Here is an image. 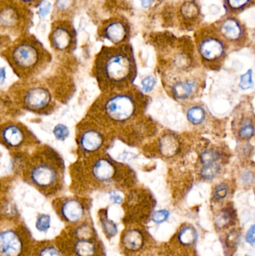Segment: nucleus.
<instances>
[{
    "label": "nucleus",
    "mask_w": 255,
    "mask_h": 256,
    "mask_svg": "<svg viewBox=\"0 0 255 256\" xmlns=\"http://www.w3.org/2000/svg\"><path fill=\"white\" fill-rule=\"evenodd\" d=\"M94 74L99 87L106 92H118L130 86L136 78V63L129 44L103 46L96 56Z\"/></svg>",
    "instance_id": "obj_1"
},
{
    "label": "nucleus",
    "mask_w": 255,
    "mask_h": 256,
    "mask_svg": "<svg viewBox=\"0 0 255 256\" xmlns=\"http://www.w3.org/2000/svg\"><path fill=\"white\" fill-rule=\"evenodd\" d=\"M1 54L12 70L21 78L37 74L52 60L43 44L29 33L15 38Z\"/></svg>",
    "instance_id": "obj_2"
},
{
    "label": "nucleus",
    "mask_w": 255,
    "mask_h": 256,
    "mask_svg": "<svg viewBox=\"0 0 255 256\" xmlns=\"http://www.w3.org/2000/svg\"><path fill=\"white\" fill-rule=\"evenodd\" d=\"M24 177L42 192H55L64 182V162L53 149L48 146L40 148L25 164Z\"/></svg>",
    "instance_id": "obj_3"
},
{
    "label": "nucleus",
    "mask_w": 255,
    "mask_h": 256,
    "mask_svg": "<svg viewBox=\"0 0 255 256\" xmlns=\"http://www.w3.org/2000/svg\"><path fill=\"white\" fill-rule=\"evenodd\" d=\"M196 50L202 63L210 68H220L229 48L214 24L200 26L195 32Z\"/></svg>",
    "instance_id": "obj_4"
},
{
    "label": "nucleus",
    "mask_w": 255,
    "mask_h": 256,
    "mask_svg": "<svg viewBox=\"0 0 255 256\" xmlns=\"http://www.w3.org/2000/svg\"><path fill=\"white\" fill-rule=\"evenodd\" d=\"M32 24L31 9L17 0H0V36L16 38L29 32Z\"/></svg>",
    "instance_id": "obj_5"
},
{
    "label": "nucleus",
    "mask_w": 255,
    "mask_h": 256,
    "mask_svg": "<svg viewBox=\"0 0 255 256\" xmlns=\"http://www.w3.org/2000/svg\"><path fill=\"white\" fill-rule=\"evenodd\" d=\"M138 104L133 94L120 92L112 93V96L103 100L100 105L97 104L96 110L100 111V116L94 117V120L112 124L127 122L136 116L139 110Z\"/></svg>",
    "instance_id": "obj_6"
},
{
    "label": "nucleus",
    "mask_w": 255,
    "mask_h": 256,
    "mask_svg": "<svg viewBox=\"0 0 255 256\" xmlns=\"http://www.w3.org/2000/svg\"><path fill=\"white\" fill-rule=\"evenodd\" d=\"M213 24L229 48L238 49L245 46L249 38L248 31L236 16L226 14Z\"/></svg>",
    "instance_id": "obj_7"
},
{
    "label": "nucleus",
    "mask_w": 255,
    "mask_h": 256,
    "mask_svg": "<svg viewBox=\"0 0 255 256\" xmlns=\"http://www.w3.org/2000/svg\"><path fill=\"white\" fill-rule=\"evenodd\" d=\"M49 40L55 52L68 54L76 48V31L70 20L52 21Z\"/></svg>",
    "instance_id": "obj_8"
},
{
    "label": "nucleus",
    "mask_w": 255,
    "mask_h": 256,
    "mask_svg": "<svg viewBox=\"0 0 255 256\" xmlns=\"http://www.w3.org/2000/svg\"><path fill=\"white\" fill-rule=\"evenodd\" d=\"M77 130L76 141L82 156H88L99 152L104 144L102 128H99L97 123L86 122L81 124Z\"/></svg>",
    "instance_id": "obj_9"
},
{
    "label": "nucleus",
    "mask_w": 255,
    "mask_h": 256,
    "mask_svg": "<svg viewBox=\"0 0 255 256\" xmlns=\"http://www.w3.org/2000/svg\"><path fill=\"white\" fill-rule=\"evenodd\" d=\"M52 99L49 88L43 86H31L22 93L21 105L26 110L43 114L49 110L52 104Z\"/></svg>",
    "instance_id": "obj_10"
},
{
    "label": "nucleus",
    "mask_w": 255,
    "mask_h": 256,
    "mask_svg": "<svg viewBox=\"0 0 255 256\" xmlns=\"http://www.w3.org/2000/svg\"><path fill=\"white\" fill-rule=\"evenodd\" d=\"M130 34V24L123 16L110 18L102 22L98 28L99 36L112 42L115 46L127 44Z\"/></svg>",
    "instance_id": "obj_11"
},
{
    "label": "nucleus",
    "mask_w": 255,
    "mask_h": 256,
    "mask_svg": "<svg viewBox=\"0 0 255 256\" xmlns=\"http://www.w3.org/2000/svg\"><path fill=\"white\" fill-rule=\"evenodd\" d=\"M33 142L31 132L22 124L7 122L0 126V143L8 149H20Z\"/></svg>",
    "instance_id": "obj_12"
},
{
    "label": "nucleus",
    "mask_w": 255,
    "mask_h": 256,
    "mask_svg": "<svg viewBox=\"0 0 255 256\" xmlns=\"http://www.w3.org/2000/svg\"><path fill=\"white\" fill-rule=\"evenodd\" d=\"M177 20L183 28L191 30L199 27L201 21L199 6L193 0H186L176 8Z\"/></svg>",
    "instance_id": "obj_13"
},
{
    "label": "nucleus",
    "mask_w": 255,
    "mask_h": 256,
    "mask_svg": "<svg viewBox=\"0 0 255 256\" xmlns=\"http://www.w3.org/2000/svg\"><path fill=\"white\" fill-rule=\"evenodd\" d=\"M23 250V242L11 230L0 232V256H19Z\"/></svg>",
    "instance_id": "obj_14"
},
{
    "label": "nucleus",
    "mask_w": 255,
    "mask_h": 256,
    "mask_svg": "<svg viewBox=\"0 0 255 256\" xmlns=\"http://www.w3.org/2000/svg\"><path fill=\"white\" fill-rule=\"evenodd\" d=\"M61 216L69 222H78L85 213L83 204L76 198H68L61 202L59 207Z\"/></svg>",
    "instance_id": "obj_15"
},
{
    "label": "nucleus",
    "mask_w": 255,
    "mask_h": 256,
    "mask_svg": "<svg viewBox=\"0 0 255 256\" xmlns=\"http://www.w3.org/2000/svg\"><path fill=\"white\" fill-rule=\"evenodd\" d=\"M77 9V0H55L52 20H70Z\"/></svg>",
    "instance_id": "obj_16"
},
{
    "label": "nucleus",
    "mask_w": 255,
    "mask_h": 256,
    "mask_svg": "<svg viewBox=\"0 0 255 256\" xmlns=\"http://www.w3.org/2000/svg\"><path fill=\"white\" fill-rule=\"evenodd\" d=\"M196 80H181L174 82L171 86V92L175 98L185 100L196 92Z\"/></svg>",
    "instance_id": "obj_17"
},
{
    "label": "nucleus",
    "mask_w": 255,
    "mask_h": 256,
    "mask_svg": "<svg viewBox=\"0 0 255 256\" xmlns=\"http://www.w3.org/2000/svg\"><path fill=\"white\" fill-rule=\"evenodd\" d=\"M179 142L173 134H166L160 140V150L166 158H171L178 152Z\"/></svg>",
    "instance_id": "obj_18"
},
{
    "label": "nucleus",
    "mask_w": 255,
    "mask_h": 256,
    "mask_svg": "<svg viewBox=\"0 0 255 256\" xmlns=\"http://www.w3.org/2000/svg\"><path fill=\"white\" fill-rule=\"evenodd\" d=\"M144 239L142 233L138 230H130L123 238V244L129 250H139L143 246Z\"/></svg>",
    "instance_id": "obj_19"
},
{
    "label": "nucleus",
    "mask_w": 255,
    "mask_h": 256,
    "mask_svg": "<svg viewBox=\"0 0 255 256\" xmlns=\"http://www.w3.org/2000/svg\"><path fill=\"white\" fill-rule=\"evenodd\" d=\"M226 14L236 16L255 4V0H225Z\"/></svg>",
    "instance_id": "obj_20"
},
{
    "label": "nucleus",
    "mask_w": 255,
    "mask_h": 256,
    "mask_svg": "<svg viewBox=\"0 0 255 256\" xmlns=\"http://www.w3.org/2000/svg\"><path fill=\"white\" fill-rule=\"evenodd\" d=\"M73 252L76 256H93L95 254V244L88 239H78L73 244Z\"/></svg>",
    "instance_id": "obj_21"
},
{
    "label": "nucleus",
    "mask_w": 255,
    "mask_h": 256,
    "mask_svg": "<svg viewBox=\"0 0 255 256\" xmlns=\"http://www.w3.org/2000/svg\"><path fill=\"white\" fill-rule=\"evenodd\" d=\"M187 118L192 124L199 126L206 120V112L202 106H194L187 111Z\"/></svg>",
    "instance_id": "obj_22"
},
{
    "label": "nucleus",
    "mask_w": 255,
    "mask_h": 256,
    "mask_svg": "<svg viewBox=\"0 0 255 256\" xmlns=\"http://www.w3.org/2000/svg\"><path fill=\"white\" fill-rule=\"evenodd\" d=\"M180 242L184 245H191L196 242L197 238L196 230L193 227H184L180 232L178 236Z\"/></svg>",
    "instance_id": "obj_23"
},
{
    "label": "nucleus",
    "mask_w": 255,
    "mask_h": 256,
    "mask_svg": "<svg viewBox=\"0 0 255 256\" xmlns=\"http://www.w3.org/2000/svg\"><path fill=\"white\" fill-rule=\"evenodd\" d=\"M220 152L215 149H208V150H204L201 154L200 160L202 166L212 165V164H216L217 161L220 159Z\"/></svg>",
    "instance_id": "obj_24"
},
{
    "label": "nucleus",
    "mask_w": 255,
    "mask_h": 256,
    "mask_svg": "<svg viewBox=\"0 0 255 256\" xmlns=\"http://www.w3.org/2000/svg\"><path fill=\"white\" fill-rule=\"evenodd\" d=\"M255 134L254 123L250 118H246L243 122L239 130V136L242 140H250Z\"/></svg>",
    "instance_id": "obj_25"
},
{
    "label": "nucleus",
    "mask_w": 255,
    "mask_h": 256,
    "mask_svg": "<svg viewBox=\"0 0 255 256\" xmlns=\"http://www.w3.org/2000/svg\"><path fill=\"white\" fill-rule=\"evenodd\" d=\"M234 219V210L233 209L229 208L225 209L221 212L218 216L217 220V224L218 226L225 227L229 225Z\"/></svg>",
    "instance_id": "obj_26"
},
{
    "label": "nucleus",
    "mask_w": 255,
    "mask_h": 256,
    "mask_svg": "<svg viewBox=\"0 0 255 256\" xmlns=\"http://www.w3.org/2000/svg\"><path fill=\"white\" fill-rule=\"evenodd\" d=\"M220 170V166L217 164L203 166L201 170V176L206 180H211L218 174Z\"/></svg>",
    "instance_id": "obj_27"
},
{
    "label": "nucleus",
    "mask_w": 255,
    "mask_h": 256,
    "mask_svg": "<svg viewBox=\"0 0 255 256\" xmlns=\"http://www.w3.org/2000/svg\"><path fill=\"white\" fill-rule=\"evenodd\" d=\"M102 226H103V230L105 233L108 236L113 237L118 232V228L116 225L112 221L108 219L107 216H104L101 218Z\"/></svg>",
    "instance_id": "obj_28"
},
{
    "label": "nucleus",
    "mask_w": 255,
    "mask_h": 256,
    "mask_svg": "<svg viewBox=\"0 0 255 256\" xmlns=\"http://www.w3.org/2000/svg\"><path fill=\"white\" fill-rule=\"evenodd\" d=\"M50 216L49 215H39L36 220V228L40 232H46L50 227Z\"/></svg>",
    "instance_id": "obj_29"
},
{
    "label": "nucleus",
    "mask_w": 255,
    "mask_h": 256,
    "mask_svg": "<svg viewBox=\"0 0 255 256\" xmlns=\"http://www.w3.org/2000/svg\"><path fill=\"white\" fill-rule=\"evenodd\" d=\"M75 236L78 239H88L90 240L92 237L93 230L89 226L84 225L78 227L74 232Z\"/></svg>",
    "instance_id": "obj_30"
},
{
    "label": "nucleus",
    "mask_w": 255,
    "mask_h": 256,
    "mask_svg": "<svg viewBox=\"0 0 255 256\" xmlns=\"http://www.w3.org/2000/svg\"><path fill=\"white\" fill-rule=\"evenodd\" d=\"M53 134L58 141H64L68 137L70 132L67 127L64 124H58L53 129Z\"/></svg>",
    "instance_id": "obj_31"
},
{
    "label": "nucleus",
    "mask_w": 255,
    "mask_h": 256,
    "mask_svg": "<svg viewBox=\"0 0 255 256\" xmlns=\"http://www.w3.org/2000/svg\"><path fill=\"white\" fill-rule=\"evenodd\" d=\"M253 86L254 84H253V70H248L247 73L241 76L240 87L242 90H246L253 88Z\"/></svg>",
    "instance_id": "obj_32"
},
{
    "label": "nucleus",
    "mask_w": 255,
    "mask_h": 256,
    "mask_svg": "<svg viewBox=\"0 0 255 256\" xmlns=\"http://www.w3.org/2000/svg\"><path fill=\"white\" fill-rule=\"evenodd\" d=\"M228 194H229V188L225 184H219L214 191V197L217 200H224Z\"/></svg>",
    "instance_id": "obj_33"
},
{
    "label": "nucleus",
    "mask_w": 255,
    "mask_h": 256,
    "mask_svg": "<svg viewBox=\"0 0 255 256\" xmlns=\"http://www.w3.org/2000/svg\"><path fill=\"white\" fill-rule=\"evenodd\" d=\"M156 84H157V80L154 76H147L142 80V90L145 92H150L154 90Z\"/></svg>",
    "instance_id": "obj_34"
},
{
    "label": "nucleus",
    "mask_w": 255,
    "mask_h": 256,
    "mask_svg": "<svg viewBox=\"0 0 255 256\" xmlns=\"http://www.w3.org/2000/svg\"><path fill=\"white\" fill-rule=\"evenodd\" d=\"M169 216V212L167 210H160L154 212L152 215V219L156 224H162L167 220Z\"/></svg>",
    "instance_id": "obj_35"
},
{
    "label": "nucleus",
    "mask_w": 255,
    "mask_h": 256,
    "mask_svg": "<svg viewBox=\"0 0 255 256\" xmlns=\"http://www.w3.org/2000/svg\"><path fill=\"white\" fill-rule=\"evenodd\" d=\"M37 256H61V252L53 246H46L39 251Z\"/></svg>",
    "instance_id": "obj_36"
},
{
    "label": "nucleus",
    "mask_w": 255,
    "mask_h": 256,
    "mask_svg": "<svg viewBox=\"0 0 255 256\" xmlns=\"http://www.w3.org/2000/svg\"><path fill=\"white\" fill-rule=\"evenodd\" d=\"M23 6H26L28 8H38L42 3L44 2L45 0H17Z\"/></svg>",
    "instance_id": "obj_37"
},
{
    "label": "nucleus",
    "mask_w": 255,
    "mask_h": 256,
    "mask_svg": "<svg viewBox=\"0 0 255 256\" xmlns=\"http://www.w3.org/2000/svg\"><path fill=\"white\" fill-rule=\"evenodd\" d=\"M239 238V234H238V232H232L228 236L226 243H227L228 246H235V245H237V244H238Z\"/></svg>",
    "instance_id": "obj_38"
},
{
    "label": "nucleus",
    "mask_w": 255,
    "mask_h": 256,
    "mask_svg": "<svg viewBox=\"0 0 255 256\" xmlns=\"http://www.w3.org/2000/svg\"><path fill=\"white\" fill-rule=\"evenodd\" d=\"M247 242L249 244L253 246L255 244V226H252L250 230L247 232Z\"/></svg>",
    "instance_id": "obj_39"
},
{
    "label": "nucleus",
    "mask_w": 255,
    "mask_h": 256,
    "mask_svg": "<svg viewBox=\"0 0 255 256\" xmlns=\"http://www.w3.org/2000/svg\"><path fill=\"white\" fill-rule=\"evenodd\" d=\"M50 6L51 4L49 2H43L40 6H39L38 8H39V14H40V16H46V15L49 13V10H50Z\"/></svg>",
    "instance_id": "obj_40"
},
{
    "label": "nucleus",
    "mask_w": 255,
    "mask_h": 256,
    "mask_svg": "<svg viewBox=\"0 0 255 256\" xmlns=\"http://www.w3.org/2000/svg\"><path fill=\"white\" fill-rule=\"evenodd\" d=\"M109 197H110L111 201L115 203V204H121V203H122V197H121V195L115 192V191H112V192H110Z\"/></svg>",
    "instance_id": "obj_41"
},
{
    "label": "nucleus",
    "mask_w": 255,
    "mask_h": 256,
    "mask_svg": "<svg viewBox=\"0 0 255 256\" xmlns=\"http://www.w3.org/2000/svg\"><path fill=\"white\" fill-rule=\"evenodd\" d=\"M5 74V69L4 68H1L0 69V85H1L4 82L6 78Z\"/></svg>",
    "instance_id": "obj_42"
},
{
    "label": "nucleus",
    "mask_w": 255,
    "mask_h": 256,
    "mask_svg": "<svg viewBox=\"0 0 255 256\" xmlns=\"http://www.w3.org/2000/svg\"><path fill=\"white\" fill-rule=\"evenodd\" d=\"M154 1V0H142V6H143L144 8L148 7V6L152 4Z\"/></svg>",
    "instance_id": "obj_43"
}]
</instances>
